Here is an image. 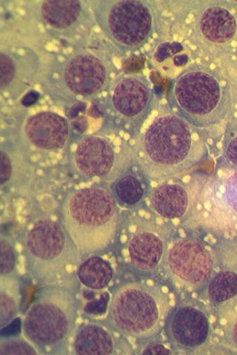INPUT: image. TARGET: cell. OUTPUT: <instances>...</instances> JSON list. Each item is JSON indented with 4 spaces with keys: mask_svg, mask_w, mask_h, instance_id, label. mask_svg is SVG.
I'll return each mask as SVG.
<instances>
[{
    "mask_svg": "<svg viewBox=\"0 0 237 355\" xmlns=\"http://www.w3.org/2000/svg\"><path fill=\"white\" fill-rule=\"evenodd\" d=\"M39 71V60L29 49L16 51L2 49L0 52V87L1 92L19 94L35 83Z\"/></svg>",
    "mask_w": 237,
    "mask_h": 355,
    "instance_id": "13",
    "label": "cell"
},
{
    "mask_svg": "<svg viewBox=\"0 0 237 355\" xmlns=\"http://www.w3.org/2000/svg\"><path fill=\"white\" fill-rule=\"evenodd\" d=\"M79 251L58 222L40 220L27 233V268L33 279L44 286L56 284L71 273L79 261Z\"/></svg>",
    "mask_w": 237,
    "mask_h": 355,
    "instance_id": "6",
    "label": "cell"
},
{
    "mask_svg": "<svg viewBox=\"0 0 237 355\" xmlns=\"http://www.w3.org/2000/svg\"><path fill=\"white\" fill-rule=\"evenodd\" d=\"M25 135L33 146L47 151L62 149L70 138L69 122L60 115L44 111L30 116Z\"/></svg>",
    "mask_w": 237,
    "mask_h": 355,
    "instance_id": "14",
    "label": "cell"
},
{
    "mask_svg": "<svg viewBox=\"0 0 237 355\" xmlns=\"http://www.w3.org/2000/svg\"><path fill=\"white\" fill-rule=\"evenodd\" d=\"M171 103L177 114L199 129L218 125L230 114L229 85L217 73L201 65H190L171 82Z\"/></svg>",
    "mask_w": 237,
    "mask_h": 355,
    "instance_id": "3",
    "label": "cell"
},
{
    "mask_svg": "<svg viewBox=\"0 0 237 355\" xmlns=\"http://www.w3.org/2000/svg\"><path fill=\"white\" fill-rule=\"evenodd\" d=\"M77 318V302L71 288L58 284L44 286L22 321V334L40 354L66 349Z\"/></svg>",
    "mask_w": 237,
    "mask_h": 355,
    "instance_id": "4",
    "label": "cell"
},
{
    "mask_svg": "<svg viewBox=\"0 0 237 355\" xmlns=\"http://www.w3.org/2000/svg\"><path fill=\"white\" fill-rule=\"evenodd\" d=\"M115 196L121 203L132 206L141 201L144 190L136 176L128 175L121 178L115 187Z\"/></svg>",
    "mask_w": 237,
    "mask_h": 355,
    "instance_id": "23",
    "label": "cell"
},
{
    "mask_svg": "<svg viewBox=\"0 0 237 355\" xmlns=\"http://www.w3.org/2000/svg\"><path fill=\"white\" fill-rule=\"evenodd\" d=\"M237 3V1H236Z\"/></svg>",
    "mask_w": 237,
    "mask_h": 355,
    "instance_id": "32",
    "label": "cell"
},
{
    "mask_svg": "<svg viewBox=\"0 0 237 355\" xmlns=\"http://www.w3.org/2000/svg\"><path fill=\"white\" fill-rule=\"evenodd\" d=\"M232 336L234 343L237 347V321L236 322V324L233 328Z\"/></svg>",
    "mask_w": 237,
    "mask_h": 355,
    "instance_id": "30",
    "label": "cell"
},
{
    "mask_svg": "<svg viewBox=\"0 0 237 355\" xmlns=\"http://www.w3.org/2000/svg\"><path fill=\"white\" fill-rule=\"evenodd\" d=\"M166 263L177 279L191 286L204 284L213 270L210 252L201 242L192 239L177 241L167 252Z\"/></svg>",
    "mask_w": 237,
    "mask_h": 355,
    "instance_id": "10",
    "label": "cell"
},
{
    "mask_svg": "<svg viewBox=\"0 0 237 355\" xmlns=\"http://www.w3.org/2000/svg\"><path fill=\"white\" fill-rule=\"evenodd\" d=\"M236 248H237V239H236Z\"/></svg>",
    "mask_w": 237,
    "mask_h": 355,
    "instance_id": "31",
    "label": "cell"
},
{
    "mask_svg": "<svg viewBox=\"0 0 237 355\" xmlns=\"http://www.w3.org/2000/svg\"><path fill=\"white\" fill-rule=\"evenodd\" d=\"M165 331L168 339L177 347L195 349L203 345L209 338V319L197 307L179 306L169 313Z\"/></svg>",
    "mask_w": 237,
    "mask_h": 355,
    "instance_id": "11",
    "label": "cell"
},
{
    "mask_svg": "<svg viewBox=\"0 0 237 355\" xmlns=\"http://www.w3.org/2000/svg\"><path fill=\"white\" fill-rule=\"evenodd\" d=\"M64 227L79 250L96 252L106 249L119 227L116 199L107 188L81 189L67 197Z\"/></svg>",
    "mask_w": 237,
    "mask_h": 355,
    "instance_id": "2",
    "label": "cell"
},
{
    "mask_svg": "<svg viewBox=\"0 0 237 355\" xmlns=\"http://www.w3.org/2000/svg\"><path fill=\"white\" fill-rule=\"evenodd\" d=\"M90 3L95 20L101 31L123 52L142 49L156 30L158 15L152 2L95 0Z\"/></svg>",
    "mask_w": 237,
    "mask_h": 355,
    "instance_id": "7",
    "label": "cell"
},
{
    "mask_svg": "<svg viewBox=\"0 0 237 355\" xmlns=\"http://www.w3.org/2000/svg\"><path fill=\"white\" fill-rule=\"evenodd\" d=\"M21 284L19 277L9 274L0 277V326H8L19 313L21 304Z\"/></svg>",
    "mask_w": 237,
    "mask_h": 355,
    "instance_id": "20",
    "label": "cell"
},
{
    "mask_svg": "<svg viewBox=\"0 0 237 355\" xmlns=\"http://www.w3.org/2000/svg\"><path fill=\"white\" fill-rule=\"evenodd\" d=\"M169 313L168 297L160 288L131 282L120 286L113 294L108 320L124 335L149 339L161 331Z\"/></svg>",
    "mask_w": 237,
    "mask_h": 355,
    "instance_id": "5",
    "label": "cell"
},
{
    "mask_svg": "<svg viewBox=\"0 0 237 355\" xmlns=\"http://www.w3.org/2000/svg\"><path fill=\"white\" fill-rule=\"evenodd\" d=\"M90 2L79 0H44L37 9L38 18L49 30L64 37L74 36L83 24L92 20Z\"/></svg>",
    "mask_w": 237,
    "mask_h": 355,
    "instance_id": "12",
    "label": "cell"
},
{
    "mask_svg": "<svg viewBox=\"0 0 237 355\" xmlns=\"http://www.w3.org/2000/svg\"><path fill=\"white\" fill-rule=\"evenodd\" d=\"M223 155L225 161L237 168V119L231 122L225 132Z\"/></svg>",
    "mask_w": 237,
    "mask_h": 355,
    "instance_id": "25",
    "label": "cell"
},
{
    "mask_svg": "<svg viewBox=\"0 0 237 355\" xmlns=\"http://www.w3.org/2000/svg\"><path fill=\"white\" fill-rule=\"evenodd\" d=\"M165 251L163 240L149 231L138 232L129 243L131 263L142 272L154 270L161 261Z\"/></svg>",
    "mask_w": 237,
    "mask_h": 355,
    "instance_id": "16",
    "label": "cell"
},
{
    "mask_svg": "<svg viewBox=\"0 0 237 355\" xmlns=\"http://www.w3.org/2000/svg\"><path fill=\"white\" fill-rule=\"evenodd\" d=\"M142 354H171L170 349H168L163 344L152 343L144 348L141 352Z\"/></svg>",
    "mask_w": 237,
    "mask_h": 355,
    "instance_id": "29",
    "label": "cell"
},
{
    "mask_svg": "<svg viewBox=\"0 0 237 355\" xmlns=\"http://www.w3.org/2000/svg\"><path fill=\"white\" fill-rule=\"evenodd\" d=\"M39 350L24 336H10L0 340V355L40 354Z\"/></svg>",
    "mask_w": 237,
    "mask_h": 355,
    "instance_id": "24",
    "label": "cell"
},
{
    "mask_svg": "<svg viewBox=\"0 0 237 355\" xmlns=\"http://www.w3.org/2000/svg\"><path fill=\"white\" fill-rule=\"evenodd\" d=\"M223 196L229 208L237 215V170L225 178L223 182Z\"/></svg>",
    "mask_w": 237,
    "mask_h": 355,
    "instance_id": "27",
    "label": "cell"
},
{
    "mask_svg": "<svg viewBox=\"0 0 237 355\" xmlns=\"http://www.w3.org/2000/svg\"><path fill=\"white\" fill-rule=\"evenodd\" d=\"M74 159L77 171L83 175L105 177L114 168L116 154L113 144L107 139L90 137L79 143Z\"/></svg>",
    "mask_w": 237,
    "mask_h": 355,
    "instance_id": "15",
    "label": "cell"
},
{
    "mask_svg": "<svg viewBox=\"0 0 237 355\" xmlns=\"http://www.w3.org/2000/svg\"><path fill=\"white\" fill-rule=\"evenodd\" d=\"M150 202L158 215L166 219H175L187 213L189 196L182 184H163L154 189Z\"/></svg>",
    "mask_w": 237,
    "mask_h": 355,
    "instance_id": "17",
    "label": "cell"
},
{
    "mask_svg": "<svg viewBox=\"0 0 237 355\" xmlns=\"http://www.w3.org/2000/svg\"><path fill=\"white\" fill-rule=\"evenodd\" d=\"M208 149L199 128L177 114L156 116L142 137L139 162L156 182L183 175L206 158Z\"/></svg>",
    "mask_w": 237,
    "mask_h": 355,
    "instance_id": "1",
    "label": "cell"
},
{
    "mask_svg": "<svg viewBox=\"0 0 237 355\" xmlns=\"http://www.w3.org/2000/svg\"><path fill=\"white\" fill-rule=\"evenodd\" d=\"M60 72L65 87L76 96L95 95L111 82L110 64L98 54L88 51L72 54L62 65Z\"/></svg>",
    "mask_w": 237,
    "mask_h": 355,
    "instance_id": "8",
    "label": "cell"
},
{
    "mask_svg": "<svg viewBox=\"0 0 237 355\" xmlns=\"http://www.w3.org/2000/svg\"><path fill=\"white\" fill-rule=\"evenodd\" d=\"M1 260H0V274H13L16 266V255L13 244L8 239L1 237Z\"/></svg>",
    "mask_w": 237,
    "mask_h": 355,
    "instance_id": "26",
    "label": "cell"
},
{
    "mask_svg": "<svg viewBox=\"0 0 237 355\" xmlns=\"http://www.w3.org/2000/svg\"><path fill=\"white\" fill-rule=\"evenodd\" d=\"M154 96L151 83L145 76L129 74L119 78L115 82L110 104L125 125L138 128L149 114Z\"/></svg>",
    "mask_w": 237,
    "mask_h": 355,
    "instance_id": "9",
    "label": "cell"
},
{
    "mask_svg": "<svg viewBox=\"0 0 237 355\" xmlns=\"http://www.w3.org/2000/svg\"><path fill=\"white\" fill-rule=\"evenodd\" d=\"M73 346L77 354L108 355L114 353L115 342L106 328L88 324L78 329Z\"/></svg>",
    "mask_w": 237,
    "mask_h": 355,
    "instance_id": "19",
    "label": "cell"
},
{
    "mask_svg": "<svg viewBox=\"0 0 237 355\" xmlns=\"http://www.w3.org/2000/svg\"><path fill=\"white\" fill-rule=\"evenodd\" d=\"M79 281L90 290H104L112 280L113 269L111 264L99 257L88 258L79 266Z\"/></svg>",
    "mask_w": 237,
    "mask_h": 355,
    "instance_id": "21",
    "label": "cell"
},
{
    "mask_svg": "<svg viewBox=\"0 0 237 355\" xmlns=\"http://www.w3.org/2000/svg\"><path fill=\"white\" fill-rule=\"evenodd\" d=\"M209 296L214 303H222L237 295V274L231 271L218 273L211 282Z\"/></svg>",
    "mask_w": 237,
    "mask_h": 355,
    "instance_id": "22",
    "label": "cell"
},
{
    "mask_svg": "<svg viewBox=\"0 0 237 355\" xmlns=\"http://www.w3.org/2000/svg\"><path fill=\"white\" fill-rule=\"evenodd\" d=\"M0 165H1V174H0V180H1V185L6 184L10 179L11 173H13V163L9 155L3 150L0 153Z\"/></svg>",
    "mask_w": 237,
    "mask_h": 355,
    "instance_id": "28",
    "label": "cell"
},
{
    "mask_svg": "<svg viewBox=\"0 0 237 355\" xmlns=\"http://www.w3.org/2000/svg\"><path fill=\"white\" fill-rule=\"evenodd\" d=\"M199 28L202 35L208 41L221 44L234 38L237 31V21L227 8L211 6L203 11Z\"/></svg>",
    "mask_w": 237,
    "mask_h": 355,
    "instance_id": "18",
    "label": "cell"
}]
</instances>
